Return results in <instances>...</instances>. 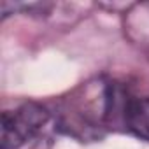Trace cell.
Returning a JSON list of instances; mask_svg holds the SVG:
<instances>
[{
	"mask_svg": "<svg viewBox=\"0 0 149 149\" xmlns=\"http://www.w3.org/2000/svg\"><path fill=\"white\" fill-rule=\"evenodd\" d=\"M121 109L126 128L137 137L149 140V98H126Z\"/></svg>",
	"mask_w": 149,
	"mask_h": 149,
	"instance_id": "7a4b0ae2",
	"label": "cell"
},
{
	"mask_svg": "<svg viewBox=\"0 0 149 149\" xmlns=\"http://www.w3.org/2000/svg\"><path fill=\"white\" fill-rule=\"evenodd\" d=\"M49 114L37 104H25L18 111L2 112V135L0 149H18L35 137L47 123Z\"/></svg>",
	"mask_w": 149,
	"mask_h": 149,
	"instance_id": "6da1fadb",
	"label": "cell"
}]
</instances>
